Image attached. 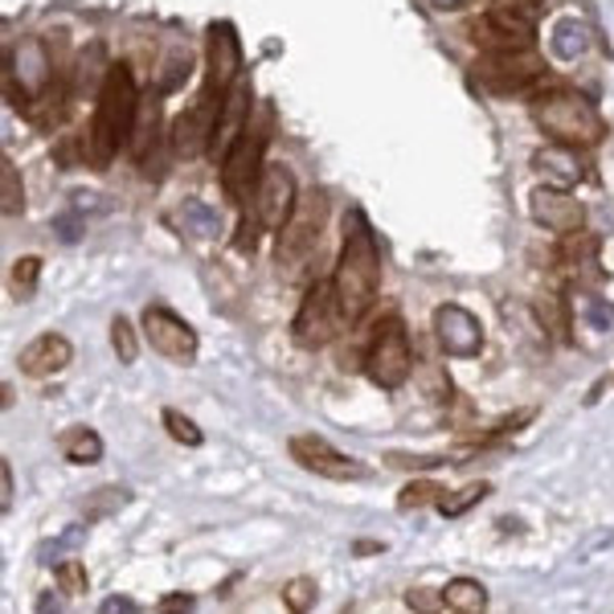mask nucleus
Returning <instances> with one entry per match:
<instances>
[{
	"label": "nucleus",
	"mask_w": 614,
	"mask_h": 614,
	"mask_svg": "<svg viewBox=\"0 0 614 614\" xmlns=\"http://www.w3.org/2000/svg\"><path fill=\"white\" fill-rule=\"evenodd\" d=\"M140 86H135V74L127 62H111L108 79L94 94V115L91 127H86V161L91 168H108L123 147L132 144L135 120H140Z\"/></svg>",
	"instance_id": "f257e3e1"
},
{
	"label": "nucleus",
	"mask_w": 614,
	"mask_h": 614,
	"mask_svg": "<svg viewBox=\"0 0 614 614\" xmlns=\"http://www.w3.org/2000/svg\"><path fill=\"white\" fill-rule=\"evenodd\" d=\"M328 283H332V299L345 332L357 328L373 311L377 291H381V250H377L373 229L365 226L361 214L352 217V229L345 234V246H340V258H336Z\"/></svg>",
	"instance_id": "f03ea898"
},
{
	"label": "nucleus",
	"mask_w": 614,
	"mask_h": 614,
	"mask_svg": "<svg viewBox=\"0 0 614 614\" xmlns=\"http://www.w3.org/2000/svg\"><path fill=\"white\" fill-rule=\"evenodd\" d=\"M533 123L553 140V144H570V147H594L606 135V120L602 111L590 103L586 94L577 91H545L533 99Z\"/></svg>",
	"instance_id": "7ed1b4c3"
},
{
	"label": "nucleus",
	"mask_w": 614,
	"mask_h": 614,
	"mask_svg": "<svg viewBox=\"0 0 614 614\" xmlns=\"http://www.w3.org/2000/svg\"><path fill=\"white\" fill-rule=\"evenodd\" d=\"M324 229H328V197H324L320 188L299 193V205H295L291 217L275 234V267H279L283 279H299L304 275L311 254L320 250Z\"/></svg>",
	"instance_id": "20e7f679"
},
{
	"label": "nucleus",
	"mask_w": 614,
	"mask_h": 614,
	"mask_svg": "<svg viewBox=\"0 0 614 614\" xmlns=\"http://www.w3.org/2000/svg\"><path fill=\"white\" fill-rule=\"evenodd\" d=\"M361 369L377 389H401L415 373V345H410V328L401 316H386L377 324L369 345L361 352Z\"/></svg>",
	"instance_id": "39448f33"
},
{
	"label": "nucleus",
	"mask_w": 614,
	"mask_h": 614,
	"mask_svg": "<svg viewBox=\"0 0 614 614\" xmlns=\"http://www.w3.org/2000/svg\"><path fill=\"white\" fill-rule=\"evenodd\" d=\"M267 140H270V111L226 147V156H222V197L229 205H246L254 197V188H258V181L267 173Z\"/></svg>",
	"instance_id": "423d86ee"
},
{
	"label": "nucleus",
	"mask_w": 614,
	"mask_h": 614,
	"mask_svg": "<svg viewBox=\"0 0 614 614\" xmlns=\"http://www.w3.org/2000/svg\"><path fill=\"white\" fill-rule=\"evenodd\" d=\"M340 332H345V324H340V311H336L332 283L311 279V287H307L299 307H295V320H291L295 345L299 348H328Z\"/></svg>",
	"instance_id": "0eeeda50"
},
{
	"label": "nucleus",
	"mask_w": 614,
	"mask_h": 614,
	"mask_svg": "<svg viewBox=\"0 0 614 614\" xmlns=\"http://www.w3.org/2000/svg\"><path fill=\"white\" fill-rule=\"evenodd\" d=\"M287 454H291L295 463L311 475H324V480H336V483H352V480H369L373 468L361 463L357 454H345L336 451L332 442L320 439V434H291L287 442Z\"/></svg>",
	"instance_id": "6e6552de"
},
{
	"label": "nucleus",
	"mask_w": 614,
	"mask_h": 614,
	"mask_svg": "<svg viewBox=\"0 0 614 614\" xmlns=\"http://www.w3.org/2000/svg\"><path fill=\"white\" fill-rule=\"evenodd\" d=\"M242 82V38L229 21H209L205 29V94L226 103V94Z\"/></svg>",
	"instance_id": "1a4fd4ad"
},
{
	"label": "nucleus",
	"mask_w": 614,
	"mask_h": 614,
	"mask_svg": "<svg viewBox=\"0 0 614 614\" xmlns=\"http://www.w3.org/2000/svg\"><path fill=\"white\" fill-rule=\"evenodd\" d=\"M140 332H144V340L161 352L164 361H176V365L197 361V348H201L197 328H193L185 316H176L173 307H161V304L144 307V316H140Z\"/></svg>",
	"instance_id": "9d476101"
},
{
	"label": "nucleus",
	"mask_w": 614,
	"mask_h": 614,
	"mask_svg": "<svg viewBox=\"0 0 614 614\" xmlns=\"http://www.w3.org/2000/svg\"><path fill=\"white\" fill-rule=\"evenodd\" d=\"M471 45H480V54H529L536 45L533 21L508 13L500 4H492L483 17L471 21Z\"/></svg>",
	"instance_id": "9b49d317"
},
{
	"label": "nucleus",
	"mask_w": 614,
	"mask_h": 614,
	"mask_svg": "<svg viewBox=\"0 0 614 614\" xmlns=\"http://www.w3.org/2000/svg\"><path fill=\"white\" fill-rule=\"evenodd\" d=\"M545 79V62L529 50V54H483L475 66V82L492 94H529L536 82Z\"/></svg>",
	"instance_id": "f8f14e48"
},
{
	"label": "nucleus",
	"mask_w": 614,
	"mask_h": 614,
	"mask_svg": "<svg viewBox=\"0 0 614 614\" xmlns=\"http://www.w3.org/2000/svg\"><path fill=\"white\" fill-rule=\"evenodd\" d=\"M430 328H434V345L451 361H468L483 352V324L463 304H439L430 316Z\"/></svg>",
	"instance_id": "ddd939ff"
},
{
	"label": "nucleus",
	"mask_w": 614,
	"mask_h": 614,
	"mask_svg": "<svg viewBox=\"0 0 614 614\" xmlns=\"http://www.w3.org/2000/svg\"><path fill=\"white\" fill-rule=\"evenodd\" d=\"M217 115H222V99L201 91V99L193 108H185L173 120V152L181 161H197L205 152H214V135H217Z\"/></svg>",
	"instance_id": "4468645a"
},
{
	"label": "nucleus",
	"mask_w": 614,
	"mask_h": 614,
	"mask_svg": "<svg viewBox=\"0 0 614 614\" xmlns=\"http://www.w3.org/2000/svg\"><path fill=\"white\" fill-rule=\"evenodd\" d=\"M295 205H299L295 173L287 164H267V173H263V181H258V188H254V197H250V214L258 217V226L267 229V234L270 229L279 234Z\"/></svg>",
	"instance_id": "2eb2a0df"
},
{
	"label": "nucleus",
	"mask_w": 614,
	"mask_h": 614,
	"mask_svg": "<svg viewBox=\"0 0 614 614\" xmlns=\"http://www.w3.org/2000/svg\"><path fill=\"white\" fill-rule=\"evenodd\" d=\"M529 214L541 229H553L561 238L582 234L586 229V205L574 197V188H553V185H536L529 197Z\"/></svg>",
	"instance_id": "dca6fc26"
},
{
	"label": "nucleus",
	"mask_w": 614,
	"mask_h": 614,
	"mask_svg": "<svg viewBox=\"0 0 614 614\" xmlns=\"http://www.w3.org/2000/svg\"><path fill=\"white\" fill-rule=\"evenodd\" d=\"M70 361H74V345H70L62 332H41L33 336L21 352H17V365H21V373L33 377V381H45V377L62 373V369H70Z\"/></svg>",
	"instance_id": "f3484780"
},
{
	"label": "nucleus",
	"mask_w": 614,
	"mask_h": 614,
	"mask_svg": "<svg viewBox=\"0 0 614 614\" xmlns=\"http://www.w3.org/2000/svg\"><path fill=\"white\" fill-rule=\"evenodd\" d=\"M533 173L541 185H553V188H577L586 181V164L577 156V147L570 144H553L549 140L545 147L533 152Z\"/></svg>",
	"instance_id": "a211bd4d"
},
{
	"label": "nucleus",
	"mask_w": 614,
	"mask_h": 614,
	"mask_svg": "<svg viewBox=\"0 0 614 614\" xmlns=\"http://www.w3.org/2000/svg\"><path fill=\"white\" fill-rule=\"evenodd\" d=\"M250 127V86L238 82L234 91L226 94V103H222V115H217V135H214V152L226 156V147L238 140L242 132Z\"/></svg>",
	"instance_id": "6ab92c4d"
},
{
	"label": "nucleus",
	"mask_w": 614,
	"mask_h": 614,
	"mask_svg": "<svg viewBox=\"0 0 614 614\" xmlns=\"http://www.w3.org/2000/svg\"><path fill=\"white\" fill-rule=\"evenodd\" d=\"M58 451L66 463L74 468H94V463H103V439H99V430L91 427H66L58 434Z\"/></svg>",
	"instance_id": "aec40b11"
},
{
	"label": "nucleus",
	"mask_w": 614,
	"mask_h": 614,
	"mask_svg": "<svg viewBox=\"0 0 614 614\" xmlns=\"http://www.w3.org/2000/svg\"><path fill=\"white\" fill-rule=\"evenodd\" d=\"M156 147H161V99H152V103L140 108V120H135V132H132V152L144 168L156 156Z\"/></svg>",
	"instance_id": "412c9836"
},
{
	"label": "nucleus",
	"mask_w": 614,
	"mask_h": 614,
	"mask_svg": "<svg viewBox=\"0 0 614 614\" xmlns=\"http://www.w3.org/2000/svg\"><path fill=\"white\" fill-rule=\"evenodd\" d=\"M442 598H447V611L454 614H483L488 611V590L475 577H451L442 586Z\"/></svg>",
	"instance_id": "4be33fe9"
},
{
	"label": "nucleus",
	"mask_w": 614,
	"mask_h": 614,
	"mask_svg": "<svg viewBox=\"0 0 614 614\" xmlns=\"http://www.w3.org/2000/svg\"><path fill=\"white\" fill-rule=\"evenodd\" d=\"M492 495V483L488 480H475V483H463V488H447V495L439 500V512L447 521H459V516H468L471 508H480L483 500Z\"/></svg>",
	"instance_id": "5701e85b"
},
{
	"label": "nucleus",
	"mask_w": 614,
	"mask_h": 614,
	"mask_svg": "<svg viewBox=\"0 0 614 614\" xmlns=\"http://www.w3.org/2000/svg\"><path fill=\"white\" fill-rule=\"evenodd\" d=\"M0 214L4 217H21L25 214V185H21V173L9 156H0Z\"/></svg>",
	"instance_id": "b1692460"
},
{
	"label": "nucleus",
	"mask_w": 614,
	"mask_h": 614,
	"mask_svg": "<svg viewBox=\"0 0 614 614\" xmlns=\"http://www.w3.org/2000/svg\"><path fill=\"white\" fill-rule=\"evenodd\" d=\"M536 320L545 328L549 336H557V340H570V307L561 299L557 291H545L536 299Z\"/></svg>",
	"instance_id": "393cba45"
},
{
	"label": "nucleus",
	"mask_w": 614,
	"mask_h": 614,
	"mask_svg": "<svg viewBox=\"0 0 614 614\" xmlns=\"http://www.w3.org/2000/svg\"><path fill=\"white\" fill-rule=\"evenodd\" d=\"M127 500H132V492H127V488H115V483H108V488H94V492L86 495V504H82V516H86V521L115 516V512H120Z\"/></svg>",
	"instance_id": "a878e982"
},
{
	"label": "nucleus",
	"mask_w": 614,
	"mask_h": 614,
	"mask_svg": "<svg viewBox=\"0 0 614 614\" xmlns=\"http://www.w3.org/2000/svg\"><path fill=\"white\" fill-rule=\"evenodd\" d=\"M38 279H41V258L38 254H21L13 263V270H9V291H13V299H33V291H38Z\"/></svg>",
	"instance_id": "bb28decb"
},
{
	"label": "nucleus",
	"mask_w": 614,
	"mask_h": 614,
	"mask_svg": "<svg viewBox=\"0 0 614 614\" xmlns=\"http://www.w3.org/2000/svg\"><path fill=\"white\" fill-rule=\"evenodd\" d=\"M442 495H447V488H442L439 480H410L398 492V508L401 512H418V508H427V504L439 508Z\"/></svg>",
	"instance_id": "cd10ccee"
},
{
	"label": "nucleus",
	"mask_w": 614,
	"mask_h": 614,
	"mask_svg": "<svg viewBox=\"0 0 614 614\" xmlns=\"http://www.w3.org/2000/svg\"><path fill=\"white\" fill-rule=\"evenodd\" d=\"M161 422H164V430H168V439L181 442V447H201V442H205V430H201L188 415H181L176 406H164Z\"/></svg>",
	"instance_id": "c85d7f7f"
},
{
	"label": "nucleus",
	"mask_w": 614,
	"mask_h": 614,
	"mask_svg": "<svg viewBox=\"0 0 614 614\" xmlns=\"http://www.w3.org/2000/svg\"><path fill=\"white\" fill-rule=\"evenodd\" d=\"M111 348H115V361L120 365H135L140 361V332L127 316H115L111 320Z\"/></svg>",
	"instance_id": "c756f323"
},
{
	"label": "nucleus",
	"mask_w": 614,
	"mask_h": 614,
	"mask_svg": "<svg viewBox=\"0 0 614 614\" xmlns=\"http://www.w3.org/2000/svg\"><path fill=\"white\" fill-rule=\"evenodd\" d=\"M54 577H58V590L70 594V598H82L86 590H91V574H86V565L79 557H62L54 565Z\"/></svg>",
	"instance_id": "7c9ffc66"
},
{
	"label": "nucleus",
	"mask_w": 614,
	"mask_h": 614,
	"mask_svg": "<svg viewBox=\"0 0 614 614\" xmlns=\"http://www.w3.org/2000/svg\"><path fill=\"white\" fill-rule=\"evenodd\" d=\"M316 602H320V586H316L311 577H291V582L283 586V606L291 614H311Z\"/></svg>",
	"instance_id": "2f4dec72"
},
{
	"label": "nucleus",
	"mask_w": 614,
	"mask_h": 614,
	"mask_svg": "<svg viewBox=\"0 0 614 614\" xmlns=\"http://www.w3.org/2000/svg\"><path fill=\"white\" fill-rule=\"evenodd\" d=\"M586 45H590V33H586V25H582V21H561V25H557V54L561 58L582 54Z\"/></svg>",
	"instance_id": "473e14b6"
},
{
	"label": "nucleus",
	"mask_w": 614,
	"mask_h": 614,
	"mask_svg": "<svg viewBox=\"0 0 614 614\" xmlns=\"http://www.w3.org/2000/svg\"><path fill=\"white\" fill-rule=\"evenodd\" d=\"M401 602H406L415 614H442V606H447L442 590H430V586H410L406 594H401Z\"/></svg>",
	"instance_id": "72a5a7b5"
},
{
	"label": "nucleus",
	"mask_w": 614,
	"mask_h": 614,
	"mask_svg": "<svg viewBox=\"0 0 614 614\" xmlns=\"http://www.w3.org/2000/svg\"><path fill=\"white\" fill-rule=\"evenodd\" d=\"M188 66H193V58L185 54V50H173L168 54V62H164V82H161V91H176L181 82L188 79Z\"/></svg>",
	"instance_id": "f704fd0d"
},
{
	"label": "nucleus",
	"mask_w": 614,
	"mask_h": 614,
	"mask_svg": "<svg viewBox=\"0 0 614 614\" xmlns=\"http://www.w3.org/2000/svg\"><path fill=\"white\" fill-rule=\"evenodd\" d=\"M263 234H267V229L258 226V217L246 209V214H242V222H238V234H234V250L250 254L254 246H258V238H263Z\"/></svg>",
	"instance_id": "c9c22d12"
},
{
	"label": "nucleus",
	"mask_w": 614,
	"mask_h": 614,
	"mask_svg": "<svg viewBox=\"0 0 614 614\" xmlns=\"http://www.w3.org/2000/svg\"><path fill=\"white\" fill-rule=\"evenodd\" d=\"M386 463L389 468H398V471H427V468H442V454H398V451H389Z\"/></svg>",
	"instance_id": "e433bc0d"
},
{
	"label": "nucleus",
	"mask_w": 614,
	"mask_h": 614,
	"mask_svg": "<svg viewBox=\"0 0 614 614\" xmlns=\"http://www.w3.org/2000/svg\"><path fill=\"white\" fill-rule=\"evenodd\" d=\"M500 9H508V13H516V17H524V21H541L545 17V0H495Z\"/></svg>",
	"instance_id": "4c0bfd02"
},
{
	"label": "nucleus",
	"mask_w": 614,
	"mask_h": 614,
	"mask_svg": "<svg viewBox=\"0 0 614 614\" xmlns=\"http://www.w3.org/2000/svg\"><path fill=\"white\" fill-rule=\"evenodd\" d=\"M197 611V598L193 594H181V590H173V594H164L161 602H156V614H193Z\"/></svg>",
	"instance_id": "58836bf2"
},
{
	"label": "nucleus",
	"mask_w": 614,
	"mask_h": 614,
	"mask_svg": "<svg viewBox=\"0 0 614 614\" xmlns=\"http://www.w3.org/2000/svg\"><path fill=\"white\" fill-rule=\"evenodd\" d=\"M0 512L9 516L13 512V463L0 459Z\"/></svg>",
	"instance_id": "ea45409f"
},
{
	"label": "nucleus",
	"mask_w": 614,
	"mask_h": 614,
	"mask_svg": "<svg viewBox=\"0 0 614 614\" xmlns=\"http://www.w3.org/2000/svg\"><path fill=\"white\" fill-rule=\"evenodd\" d=\"M99 614H140V606L127 594H111V598L99 602Z\"/></svg>",
	"instance_id": "a19ab883"
},
{
	"label": "nucleus",
	"mask_w": 614,
	"mask_h": 614,
	"mask_svg": "<svg viewBox=\"0 0 614 614\" xmlns=\"http://www.w3.org/2000/svg\"><path fill=\"white\" fill-rule=\"evenodd\" d=\"M38 614H70L66 602H62V590H50L38 598Z\"/></svg>",
	"instance_id": "79ce46f5"
},
{
	"label": "nucleus",
	"mask_w": 614,
	"mask_h": 614,
	"mask_svg": "<svg viewBox=\"0 0 614 614\" xmlns=\"http://www.w3.org/2000/svg\"><path fill=\"white\" fill-rule=\"evenodd\" d=\"M82 62H86V66H94V62H103V50H99V45H91V50L82 54ZM74 86H82V91H86V70H82V66H79V79H74Z\"/></svg>",
	"instance_id": "37998d69"
},
{
	"label": "nucleus",
	"mask_w": 614,
	"mask_h": 614,
	"mask_svg": "<svg viewBox=\"0 0 614 614\" xmlns=\"http://www.w3.org/2000/svg\"><path fill=\"white\" fill-rule=\"evenodd\" d=\"M352 553H357V557H369V553H386V541H357V545H352Z\"/></svg>",
	"instance_id": "c03bdc74"
},
{
	"label": "nucleus",
	"mask_w": 614,
	"mask_h": 614,
	"mask_svg": "<svg viewBox=\"0 0 614 614\" xmlns=\"http://www.w3.org/2000/svg\"><path fill=\"white\" fill-rule=\"evenodd\" d=\"M471 0H430V9H439V13H459V9H468Z\"/></svg>",
	"instance_id": "a18cd8bd"
}]
</instances>
